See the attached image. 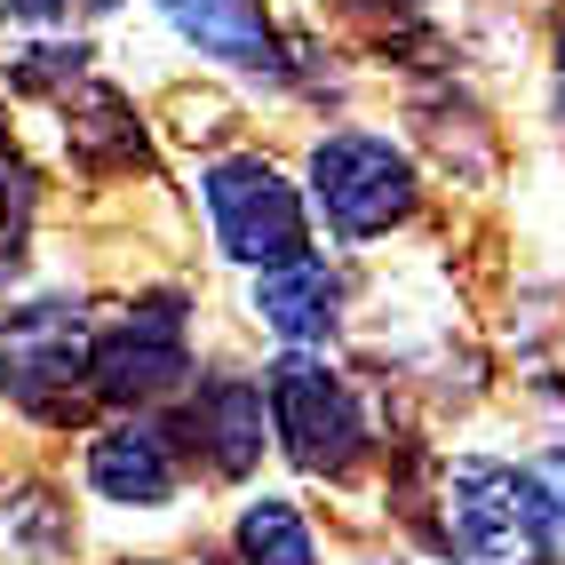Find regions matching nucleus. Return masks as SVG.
<instances>
[{"mask_svg":"<svg viewBox=\"0 0 565 565\" xmlns=\"http://www.w3.org/2000/svg\"><path fill=\"white\" fill-rule=\"evenodd\" d=\"M438 542L455 565H557V502L542 470L455 462L438 486Z\"/></svg>","mask_w":565,"mask_h":565,"instance_id":"obj_1","label":"nucleus"},{"mask_svg":"<svg viewBox=\"0 0 565 565\" xmlns=\"http://www.w3.org/2000/svg\"><path fill=\"white\" fill-rule=\"evenodd\" d=\"M0 391H9L32 423H81L96 398V334L88 311L49 295V303H24L0 319Z\"/></svg>","mask_w":565,"mask_h":565,"instance_id":"obj_2","label":"nucleus"},{"mask_svg":"<svg viewBox=\"0 0 565 565\" xmlns=\"http://www.w3.org/2000/svg\"><path fill=\"white\" fill-rule=\"evenodd\" d=\"M263 391H271V430H279V446L295 455V470H311V478H343V470L366 455L359 391H351L327 359L287 351L271 374H263Z\"/></svg>","mask_w":565,"mask_h":565,"instance_id":"obj_3","label":"nucleus"},{"mask_svg":"<svg viewBox=\"0 0 565 565\" xmlns=\"http://www.w3.org/2000/svg\"><path fill=\"white\" fill-rule=\"evenodd\" d=\"M200 200H207V223H215V247L232 263L271 271V263L311 255L303 247V200H295V183L271 160H215L200 175Z\"/></svg>","mask_w":565,"mask_h":565,"instance_id":"obj_4","label":"nucleus"},{"mask_svg":"<svg viewBox=\"0 0 565 565\" xmlns=\"http://www.w3.org/2000/svg\"><path fill=\"white\" fill-rule=\"evenodd\" d=\"M311 200L343 239H374L414 215V168L383 136H327L311 152Z\"/></svg>","mask_w":565,"mask_h":565,"instance_id":"obj_5","label":"nucleus"},{"mask_svg":"<svg viewBox=\"0 0 565 565\" xmlns=\"http://www.w3.org/2000/svg\"><path fill=\"white\" fill-rule=\"evenodd\" d=\"M192 374V334H183L175 295H143L111 327H96V398L111 406H152Z\"/></svg>","mask_w":565,"mask_h":565,"instance_id":"obj_6","label":"nucleus"},{"mask_svg":"<svg viewBox=\"0 0 565 565\" xmlns=\"http://www.w3.org/2000/svg\"><path fill=\"white\" fill-rule=\"evenodd\" d=\"M192 438L200 455L215 462V478H247L271 446V391L247 383V374H207L200 398H192Z\"/></svg>","mask_w":565,"mask_h":565,"instance_id":"obj_7","label":"nucleus"},{"mask_svg":"<svg viewBox=\"0 0 565 565\" xmlns=\"http://www.w3.org/2000/svg\"><path fill=\"white\" fill-rule=\"evenodd\" d=\"M88 486L104 502H128V510H160L175 494V446L160 423H111L88 438Z\"/></svg>","mask_w":565,"mask_h":565,"instance_id":"obj_8","label":"nucleus"},{"mask_svg":"<svg viewBox=\"0 0 565 565\" xmlns=\"http://www.w3.org/2000/svg\"><path fill=\"white\" fill-rule=\"evenodd\" d=\"M255 319L271 334H287V343H327L334 319H343V279L319 255L271 263V271H255Z\"/></svg>","mask_w":565,"mask_h":565,"instance_id":"obj_9","label":"nucleus"},{"mask_svg":"<svg viewBox=\"0 0 565 565\" xmlns=\"http://www.w3.org/2000/svg\"><path fill=\"white\" fill-rule=\"evenodd\" d=\"M168 24L215 64H239V72H279V32L263 17V0H160Z\"/></svg>","mask_w":565,"mask_h":565,"instance_id":"obj_10","label":"nucleus"},{"mask_svg":"<svg viewBox=\"0 0 565 565\" xmlns=\"http://www.w3.org/2000/svg\"><path fill=\"white\" fill-rule=\"evenodd\" d=\"M64 136H72V152H81L88 168H143V160H152L128 96L104 88V81H81V88L64 96Z\"/></svg>","mask_w":565,"mask_h":565,"instance_id":"obj_11","label":"nucleus"},{"mask_svg":"<svg viewBox=\"0 0 565 565\" xmlns=\"http://www.w3.org/2000/svg\"><path fill=\"white\" fill-rule=\"evenodd\" d=\"M239 565H319V542H311V525L295 502H247L239 518Z\"/></svg>","mask_w":565,"mask_h":565,"instance_id":"obj_12","label":"nucleus"},{"mask_svg":"<svg viewBox=\"0 0 565 565\" xmlns=\"http://www.w3.org/2000/svg\"><path fill=\"white\" fill-rule=\"evenodd\" d=\"M17 271H24V247H17V223H9V207H0V295L17 287Z\"/></svg>","mask_w":565,"mask_h":565,"instance_id":"obj_13","label":"nucleus"},{"mask_svg":"<svg viewBox=\"0 0 565 565\" xmlns=\"http://www.w3.org/2000/svg\"><path fill=\"white\" fill-rule=\"evenodd\" d=\"M542 486H550V502H557V518H565V446L542 462Z\"/></svg>","mask_w":565,"mask_h":565,"instance_id":"obj_14","label":"nucleus"},{"mask_svg":"<svg viewBox=\"0 0 565 565\" xmlns=\"http://www.w3.org/2000/svg\"><path fill=\"white\" fill-rule=\"evenodd\" d=\"M17 17H72V0H9Z\"/></svg>","mask_w":565,"mask_h":565,"instance_id":"obj_15","label":"nucleus"},{"mask_svg":"<svg viewBox=\"0 0 565 565\" xmlns=\"http://www.w3.org/2000/svg\"><path fill=\"white\" fill-rule=\"evenodd\" d=\"M557 111H565V24H557Z\"/></svg>","mask_w":565,"mask_h":565,"instance_id":"obj_16","label":"nucleus"},{"mask_svg":"<svg viewBox=\"0 0 565 565\" xmlns=\"http://www.w3.org/2000/svg\"><path fill=\"white\" fill-rule=\"evenodd\" d=\"M351 9H414V0H351Z\"/></svg>","mask_w":565,"mask_h":565,"instance_id":"obj_17","label":"nucleus"}]
</instances>
